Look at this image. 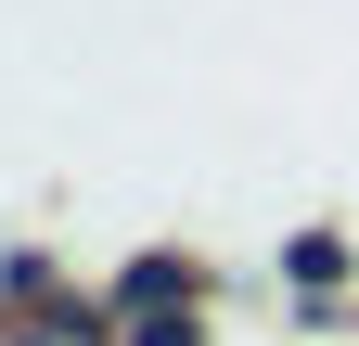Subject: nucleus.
I'll list each match as a JSON object with an SVG mask.
<instances>
[{"label":"nucleus","mask_w":359,"mask_h":346,"mask_svg":"<svg viewBox=\"0 0 359 346\" xmlns=\"http://www.w3.org/2000/svg\"><path fill=\"white\" fill-rule=\"evenodd\" d=\"M142 346H193V308H154V321H142Z\"/></svg>","instance_id":"f257e3e1"}]
</instances>
